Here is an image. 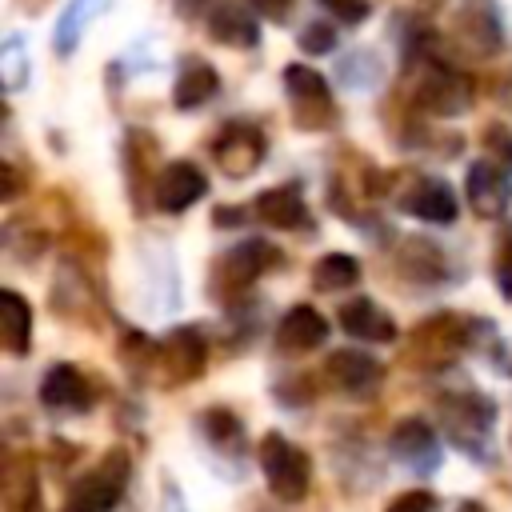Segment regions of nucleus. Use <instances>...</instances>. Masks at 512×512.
Returning <instances> with one entry per match:
<instances>
[{
  "label": "nucleus",
  "instance_id": "obj_17",
  "mask_svg": "<svg viewBox=\"0 0 512 512\" xmlns=\"http://www.w3.org/2000/svg\"><path fill=\"white\" fill-rule=\"evenodd\" d=\"M256 216L272 228H300L308 220V208H304V196H300V184H280V188H268L256 196Z\"/></svg>",
  "mask_w": 512,
  "mask_h": 512
},
{
  "label": "nucleus",
  "instance_id": "obj_2",
  "mask_svg": "<svg viewBox=\"0 0 512 512\" xmlns=\"http://www.w3.org/2000/svg\"><path fill=\"white\" fill-rule=\"evenodd\" d=\"M128 472H132V460L124 448H112L88 476H80L64 500L60 512H112L116 500L124 496V484H128Z\"/></svg>",
  "mask_w": 512,
  "mask_h": 512
},
{
  "label": "nucleus",
  "instance_id": "obj_12",
  "mask_svg": "<svg viewBox=\"0 0 512 512\" xmlns=\"http://www.w3.org/2000/svg\"><path fill=\"white\" fill-rule=\"evenodd\" d=\"M40 400H44V408H52V412H84L88 400H92V388H88V380H84L80 368L56 364V368H48V376L40 380Z\"/></svg>",
  "mask_w": 512,
  "mask_h": 512
},
{
  "label": "nucleus",
  "instance_id": "obj_26",
  "mask_svg": "<svg viewBox=\"0 0 512 512\" xmlns=\"http://www.w3.org/2000/svg\"><path fill=\"white\" fill-rule=\"evenodd\" d=\"M32 64H28V52H24V40L20 36H8L4 48H0V80L8 92H20L24 80H28Z\"/></svg>",
  "mask_w": 512,
  "mask_h": 512
},
{
  "label": "nucleus",
  "instance_id": "obj_13",
  "mask_svg": "<svg viewBox=\"0 0 512 512\" xmlns=\"http://www.w3.org/2000/svg\"><path fill=\"white\" fill-rule=\"evenodd\" d=\"M388 448L396 460H404L408 468H424V472L436 468L440 460V440L424 420H400L388 436Z\"/></svg>",
  "mask_w": 512,
  "mask_h": 512
},
{
  "label": "nucleus",
  "instance_id": "obj_8",
  "mask_svg": "<svg viewBox=\"0 0 512 512\" xmlns=\"http://www.w3.org/2000/svg\"><path fill=\"white\" fill-rule=\"evenodd\" d=\"M416 100H420L428 112H436V116H460V112H468V104H472V84H468L460 72L436 64V68H428V72L420 76Z\"/></svg>",
  "mask_w": 512,
  "mask_h": 512
},
{
  "label": "nucleus",
  "instance_id": "obj_3",
  "mask_svg": "<svg viewBox=\"0 0 512 512\" xmlns=\"http://www.w3.org/2000/svg\"><path fill=\"white\" fill-rule=\"evenodd\" d=\"M260 472H264L272 496H280V500H288V504L304 500L308 480H312V464H308L304 448H296V444H292L288 436H280V432H268V436L260 440Z\"/></svg>",
  "mask_w": 512,
  "mask_h": 512
},
{
  "label": "nucleus",
  "instance_id": "obj_20",
  "mask_svg": "<svg viewBox=\"0 0 512 512\" xmlns=\"http://www.w3.org/2000/svg\"><path fill=\"white\" fill-rule=\"evenodd\" d=\"M0 488H4V508L8 512H36L40 508V480H36L32 460H8Z\"/></svg>",
  "mask_w": 512,
  "mask_h": 512
},
{
  "label": "nucleus",
  "instance_id": "obj_5",
  "mask_svg": "<svg viewBox=\"0 0 512 512\" xmlns=\"http://www.w3.org/2000/svg\"><path fill=\"white\" fill-rule=\"evenodd\" d=\"M284 88L296 104V124L300 128H328L336 120V108H332V96H328V84L320 72L304 68V64H288L284 68Z\"/></svg>",
  "mask_w": 512,
  "mask_h": 512
},
{
  "label": "nucleus",
  "instance_id": "obj_35",
  "mask_svg": "<svg viewBox=\"0 0 512 512\" xmlns=\"http://www.w3.org/2000/svg\"><path fill=\"white\" fill-rule=\"evenodd\" d=\"M180 4H200V0H180Z\"/></svg>",
  "mask_w": 512,
  "mask_h": 512
},
{
  "label": "nucleus",
  "instance_id": "obj_19",
  "mask_svg": "<svg viewBox=\"0 0 512 512\" xmlns=\"http://www.w3.org/2000/svg\"><path fill=\"white\" fill-rule=\"evenodd\" d=\"M328 376L344 392H368L380 380V364L372 356L356 352V348H340V352L328 356Z\"/></svg>",
  "mask_w": 512,
  "mask_h": 512
},
{
  "label": "nucleus",
  "instance_id": "obj_31",
  "mask_svg": "<svg viewBox=\"0 0 512 512\" xmlns=\"http://www.w3.org/2000/svg\"><path fill=\"white\" fill-rule=\"evenodd\" d=\"M260 16H284L288 8H292V0H248Z\"/></svg>",
  "mask_w": 512,
  "mask_h": 512
},
{
  "label": "nucleus",
  "instance_id": "obj_15",
  "mask_svg": "<svg viewBox=\"0 0 512 512\" xmlns=\"http://www.w3.org/2000/svg\"><path fill=\"white\" fill-rule=\"evenodd\" d=\"M340 328H344L348 336H356V340H372V344H388V340H396V320H392L384 308H376L368 296H356V300L340 304Z\"/></svg>",
  "mask_w": 512,
  "mask_h": 512
},
{
  "label": "nucleus",
  "instance_id": "obj_24",
  "mask_svg": "<svg viewBox=\"0 0 512 512\" xmlns=\"http://www.w3.org/2000/svg\"><path fill=\"white\" fill-rule=\"evenodd\" d=\"M356 280H360V260L356 256H344V252H328L312 268V284L320 292H340V288H352Z\"/></svg>",
  "mask_w": 512,
  "mask_h": 512
},
{
  "label": "nucleus",
  "instance_id": "obj_7",
  "mask_svg": "<svg viewBox=\"0 0 512 512\" xmlns=\"http://www.w3.org/2000/svg\"><path fill=\"white\" fill-rule=\"evenodd\" d=\"M464 192H468V204L476 216L484 220H496L504 216V208L512 204V176L492 164V160H476L468 168V180H464Z\"/></svg>",
  "mask_w": 512,
  "mask_h": 512
},
{
  "label": "nucleus",
  "instance_id": "obj_32",
  "mask_svg": "<svg viewBox=\"0 0 512 512\" xmlns=\"http://www.w3.org/2000/svg\"><path fill=\"white\" fill-rule=\"evenodd\" d=\"M164 512H188V508H184V500H180V492H176V484H168V488H164Z\"/></svg>",
  "mask_w": 512,
  "mask_h": 512
},
{
  "label": "nucleus",
  "instance_id": "obj_10",
  "mask_svg": "<svg viewBox=\"0 0 512 512\" xmlns=\"http://www.w3.org/2000/svg\"><path fill=\"white\" fill-rule=\"evenodd\" d=\"M400 204H404V212H412L416 220H428V224H452L456 220V196L440 176H412Z\"/></svg>",
  "mask_w": 512,
  "mask_h": 512
},
{
  "label": "nucleus",
  "instance_id": "obj_14",
  "mask_svg": "<svg viewBox=\"0 0 512 512\" xmlns=\"http://www.w3.org/2000/svg\"><path fill=\"white\" fill-rule=\"evenodd\" d=\"M324 336H328V320H324L312 304L288 308V312L280 316V324H276V344H280L284 352H312V348L324 344Z\"/></svg>",
  "mask_w": 512,
  "mask_h": 512
},
{
  "label": "nucleus",
  "instance_id": "obj_34",
  "mask_svg": "<svg viewBox=\"0 0 512 512\" xmlns=\"http://www.w3.org/2000/svg\"><path fill=\"white\" fill-rule=\"evenodd\" d=\"M456 512H488V508H484V504H476V500H464Z\"/></svg>",
  "mask_w": 512,
  "mask_h": 512
},
{
  "label": "nucleus",
  "instance_id": "obj_30",
  "mask_svg": "<svg viewBox=\"0 0 512 512\" xmlns=\"http://www.w3.org/2000/svg\"><path fill=\"white\" fill-rule=\"evenodd\" d=\"M332 40H336V36H332L328 24H308V28L300 32V48H304V52H328Z\"/></svg>",
  "mask_w": 512,
  "mask_h": 512
},
{
  "label": "nucleus",
  "instance_id": "obj_28",
  "mask_svg": "<svg viewBox=\"0 0 512 512\" xmlns=\"http://www.w3.org/2000/svg\"><path fill=\"white\" fill-rule=\"evenodd\" d=\"M436 508V500H432V492H424V488H416V492H400L384 512H432Z\"/></svg>",
  "mask_w": 512,
  "mask_h": 512
},
{
  "label": "nucleus",
  "instance_id": "obj_21",
  "mask_svg": "<svg viewBox=\"0 0 512 512\" xmlns=\"http://www.w3.org/2000/svg\"><path fill=\"white\" fill-rule=\"evenodd\" d=\"M220 88L216 80V68L208 60H188L176 76V88H172V104L176 108H200L204 100H212Z\"/></svg>",
  "mask_w": 512,
  "mask_h": 512
},
{
  "label": "nucleus",
  "instance_id": "obj_22",
  "mask_svg": "<svg viewBox=\"0 0 512 512\" xmlns=\"http://www.w3.org/2000/svg\"><path fill=\"white\" fill-rule=\"evenodd\" d=\"M208 32H212V40H220V44H228V48H252V44L260 40L256 16H248V12L236 8V4L216 8V12L208 16Z\"/></svg>",
  "mask_w": 512,
  "mask_h": 512
},
{
  "label": "nucleus",
  "instance_id": "obj_27",
  "mask_svg": "<svg viewBox=\"0 0 512 512\" xmlns=\"http://www.w3.org/2000/svg\"><path fill=\"white\" fill-rule=\"evenodd\" d=\"M492 272H496V288H500V296H508V300H512V232H504V236H500V244H496V260H492Z\"/></svg>",
  "mask_w": 512,
  "mask_h": 512
},
{
  "label": "nucleus",
  "instance_id": "obj_6",
  "mask_svg": "<svg viewBox=\"0 0 512 512\" xmlns=\"http://www.w3.org/2000/svg\"><path fill=\"white\" fill-rule=\"evenodd\" d=\"M204 360H208V348H204V336L196 328H176L156 348V364L164 368V380L168 384L196 380L204 372Z\"/></svg>",
  "mask_w": 512,
  "mask_h": 512
},
{
  "label": "nucleus",
  "instance_id": "obj_23",
  "mask_svg": "<svg viewBox=\"0 0 512 512\" xmlns=\"http://www.w3.org/2000/svg\"><path fill=\"white\" fill-rule=\"evenodd\" d=\"M104 8H108V0H68V4H64V16H60V24H56V52H60V56L76 52V44L84 40L88 24H92Z\"/></svg>",
  "mask_w": 512,
  "mask_h": 512
},
{
  "label": "nucleus",
  "instance_id": "obj_1",
  "mask_svg": "<svg viewBox=\"0 0 512 512\" xmlns=\"http://www.w3.org/2000/svg\"><path fill=\"white\" fill-rule=\"evenodd\" d=\"M440 424L448 440L468 452V456H488L492 444V424H496V404L488 396H444L440 404Z\"/></svg>",
  "mask_w": 512,
  "mask_h": 512
},
{
  "label": "nucleus",
  "instance_id": "obj_29",
  "mask_svg": "<svg viewBox=\"0 0 512 512\" xmlns=\"http://www.w3.org/2000/svg\"><path fill=\"white\" fill-rule=\"evenodd\" d=\"M332 16H340L344 24H360L368 16V0H320Z\"/></svg>",
  "mask_w": 512,
  "mask_h": 512
},
{
  "label": "nucleus",
  "instance_id": "obj_11",
  "mask_svg": "<svg viewBox=\"0 0 512 512\" xmlns=\"http://www.w3.org/2000/svg\"><path fill=\"white\" fill-rule=\"evenodd\" d=\"M272 260H276V248H268V244H260V240H244V244L228 248V252L216 260V284H224V292H240V288H248V284L264 272V264H272Z\"/></svg>",
  "mask_w": 512,
  "mask_h": 512
},
{
  "label": "nucleus",
  "instance_id": "obj_33",
  "mask_svg": "<svg viewBox=\"0 0 512 512\" xmlns=\"http://www.w3.org/2000/svg\"><path fill=\"white\" fill-rule=\"evenodd\" d=\"M12 192H16V172L4 164V200H12Z\"/></svg>",
  "mask_w": 512,
  "mask_h": 512
},
{
  "label": "nucleus",
  "instance_id": "obj_18",
  "mask_svg": "<svg viewBox=\"0 0 512 512\" xmlns=\"http://www.w3.org/2000/svg\"><path fill=\"white\" fill-rule=\"evenodd\" d=\"M0 340H4V352L12 356H24L32 344V308L12 288L0 292Z\"/></svg>",
  "mask_w": 512,
  "mask_h": 512
},
{
  "label": "nucleus",
  "instance_id": "obj_9",
  "mask_svg": "<svg viewBox=\"0 0 512 512\" xmlns=\"http://www.w3.org/2000/svg\"><path fill=\"white\" fill-rule=\"evenodd\" d=\"M208 192V176L192 160H172L156 176V208L160 212H184Z\"/></svg>",
  "mask_w": 512,
  "mask_h": 512
},
{
  "label": "nucleus",
  "instance_id": "obj_16",
  "mask_svg": "<svg viewBox=\"0 0 512 512\" xmlns=\"http://www.w3.org/2000/svg\"><path fill=\"white\" fill-rule=\"evenodd\" d=\"M460 348H464V324H460L456 316H436V320H428V324L416 332V340H412V356H420V360H428V364H444V360H452Z\"/></svg>",
  "mask_w": 512,
  "mask_h": 512
},
{
  "label": "nucleus",
  "instance_id": "obj_4",
  "mask_svg": "<svg viewBox=\"0 0 512 512\" xmlns=\"http://www.w3.org/2000/svg\"><path fill=\"white\" fill-rule=\"evenodd\" d=\"M264 152H268L264 132H260L256 124H244V120H232V124L216 136V144H212V156H216L220 172L232 176V180L252 176V172L260 168Z\"/></svg>",
  "mask_w": 512,
  "mask_h": 512
},
{
  "label": "nucleus",
  "instance_id": "obj_25",
  "mask_svg": "<svg viewBox=\"0 0 512 512\" xmlns=\"http://www.w3.org/2000/svg\"><path fill=\"white\" fill-rule=\"evenodd\" d=\"M200 428H204V436H208L216 448H228V452L244 448V432H240V420H236L232 412H224V408H212V412H204V416H200Z\"/></svg>",
  "mask_w": 512,
  "mask_h": 512
}]
</instances>
